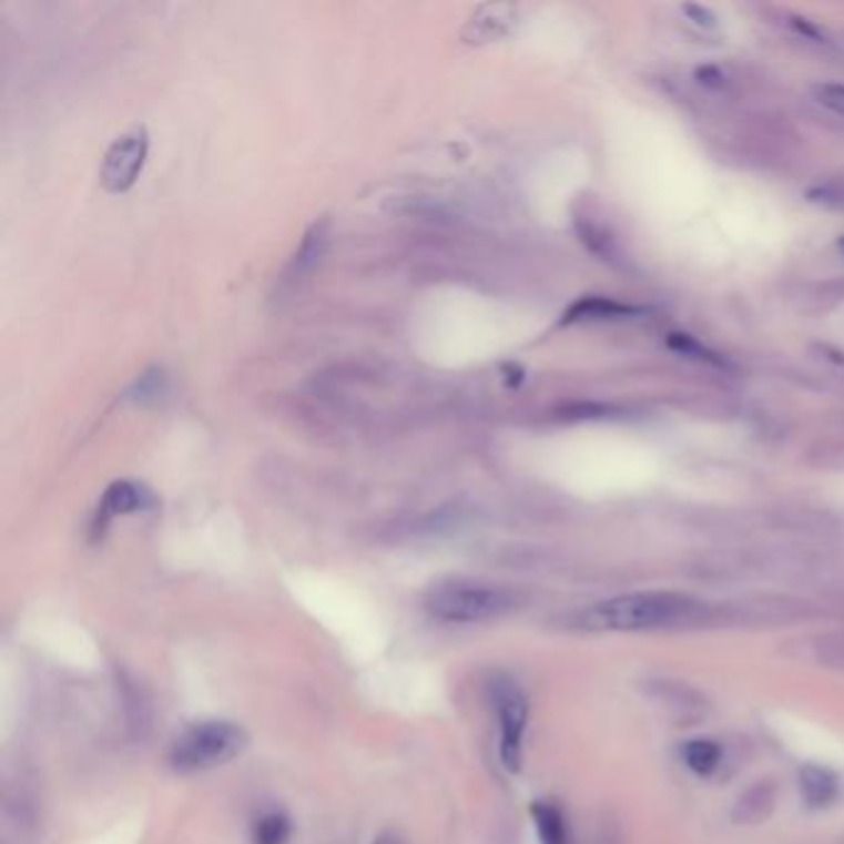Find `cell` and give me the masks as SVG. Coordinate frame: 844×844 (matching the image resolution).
<instances>
[{"label": "cell", "instance_id": "obj_11", "mask_svg": "<svg viewBox=\"0 0 844 844\" xmlns=\"http://www.w3.org/2000/svg\"><path fill=\"white\" fill-rule=\"evenodd\" d=\"M683 761L696 775H711L721 763V745L709 739H693L683 745Z\"/></svg>", "mask_w": 844, "mask_h": 844}, {"label": "cell", "instance_id": "obj_3", "mask_svg": "<svg viewBox=\"0 0 844 844\" xmlns=\"http://www.w3.org/2000/svg\"><path fill=\"white\" fill-rule=\"evenodd\" d=\"M516 600L504 587L484 582H441L426 597V609L446 624H478L506 614Z\"/></svg>", "mask_w": 844, "mask_h": 844}, {"label": "cell", "instance_id": "obj_20", "mask_svg": "<svg viewBox=\"0 0 844 844\" xmlns=\"http://www.w3.org/2000/svg\"><path fill=\"white\" fill-rule=\"evenodd\" d=\"M837 248H840V251H842V253H844V236H842V238H840V241H837Z\"/></svg>", "mask_w": 844, "mask_h": 844}, {"label": "cell", "instance_id": "obj_5", "mask_svg": "<svg viewBox=\"0 0 844 844\" xmlns=\"http://www.w3.org/2000/svg\"><path fill=\"white\" fill-rule=\"evenodd\" d=\"M149 154V134L144 126H134L132 132L122 134L106 149L104 162L100 169V184L110 194H124L130 191L139 174H142Z\"/></svg>", "mask_w": 844, "mask_h": 844}, {"label": "cell", "instance_id": "obj_10", "mask_svg": "<svg viewBox=\"0 0 844 844\" xmlns=\"http://www.w3.org/2000/svg\"><path fill=\"white\" fill-rule=\"evenodd\" d=\"M325 245H327V221L313 223V228L305 233V238L301 243V251L293 255L291 268H287V277L295 281V277L313 271L319 261V255L325 253Z\"/></svg>", "mask_w": 844, "mask_h": 844}, {"label": "cell", "instance_id": "obj_19", "mask_svg": "<svg viewBox=\"0 0 844 844\" xmlns=\"http://www.w3.org/2000/svg\"><path fill=\"white\" fill-rule=\"evenodd\" d=\"M374 844H397V842H394L392 837H379L377 842H374Z\"/></svg>", "mask_w": 844, "mask_h": 844}, {"label": "cell", "instance_id": "obj_13", "mask_svg": "<svg viewBox=\"0 0 844 844\" xmlns=\"http://www.w3.org/2000/svg\"><path fill=\"white\" fill-rule=\"evenodd\" d=\"M667 345L679 352V355L683 357H691V359H699V362H706V365H713V367H721L723 359H719V355L715 352H711L709 347H703L701 342L693 339L691 335H669L667 337Z\"/></svg>", "mask_w": 844, "mask_h": 844}, {"label": "cell", "instance_id": "obj_14", "mask_svg": "<svg viewBox=\"0 0 844 844\" xmlns=\"http://www.w3.org/2000/svg\"><path fill=\"white\" fill-rule=\"evenodd\" d=\"M164 387H166V379L164 374L159 369H152L139 377L136 387H134V397L139 401H146V399H159L164 394Z\"/></svg>", "mask_w": 844, "mask_h": 844}, {"label": "cell", "instance_id": "obj_12", "mask_svg": "<svg viewBox=\"0 0 844 844\" xmlns=\"http://www.w3.org/2000/svg\"><path fill=\"white\" fill-rule=\"evenodd\" d=\"M291 820L283 812H268L253 827V844H287L291 840Z\"/></svg>", "mask_w": 844, "mask_h": 844}, {"label": "cell", "instance_id": "obj_17", "mask_svg": "<svg viewBox=\"0 0 844 844\" xmlns=\"http://www.w3.org/2000/svg\"><path fill=\"white\" fill-rule=\"evenodd\" d=\"M793 26H795V30H797V33H800V35H805V38H810V40H815V42H825V33H822V30H820V28H815V26H810V23H807V20H800V18H795V20H793Z\"/></svg>", "mask_w": 844, "mask_h": 844}, {"label": "cell", "instance_id": "obj_4", "mask_svg": "<svg viewBox=\"0 0 844 844\" xmlns=\"http://www.w3.org/2000/svg\"><path fill=\"white\" fill-rule=\"evenodd\" d=\"M490 696L500 723V761L510 773L520 771L522 739L528 729V696L512 679L498 677L490 683Z\"/></svg>", "mask_w": 844, "mask_h": 844}, {"label": "cell", "instance_id": "obj_1", "mask_svg": "<svg viewBox=\"0 0 844 844\" xmlns=\"http://www.w3.org/2000/svg\"><path fill=\"white\" fill-rule=\"evenodd\" d=\"M696 602L677 592H632L597 602L580 617V624L592 632H647L691 622Z\"/></svg>", "mask_w": 844, "mask_h": 844}, {"label": "cell", "instance_id": "obj_16", "mask_svg": "<svg viewBox=\"0 0 844 844\" xmlns=\"http://www.w3.org/2000/svg\"><path fill=\"white\" fill-rule=\"evenodd\" d=\"M681 10L689 16L691 23H696L699 28H713V26H715V13H713L711 8H706V6L687 3Z\"/></svg>", "mask_w": 844, "mask_h": 844}, {"label": "cell", "instance_id": "obj_18", "mask_svg": "<svg viewBox=\"0 0 844 844\" xmlns=\"http://www.w3.org/2000/svg\"><path fill=\"white\" fill-rule=\"evenodd\" d=\"M699 78H701V82H706V84H719V80H723V74L713 68H703V70H699Z\"/></svg>", "mask_w": 844, "mask_h": 844}, {"label": "cell", "instance_id": "obj_15", "mask_svg": "<svg viewBox=\"0 0 844 844\" xmlns=\"http://www.w3.org/2000/svg\"><path fill=\"white\" fill-rule=\"evenodd\" d=\"M815 98L822 106H827L835 114L844 116V84L837 82H825V84H815Z\"/></svg>", "mask_w": 844, "mask_h": 844}, {"label": "cell", "instance_id": "obj_6", "mask_svg": "<svg viewBox=\"0 0 844 844\" xmlns=\"http://www.w3.org/2000/svg\"><path fill=\"white\" fill-rule=\"evenodd\" d=\"M154 506H156L154 494L152 490H146L142 484H134V480H114V484L104 490V496L100 500L98 516H94V522H92V532L94 536H102L112 518L152 510Z\"/></svg>", "mask_w": 844, "mask_h": 844}, {"label": "cell", "instance_id": "obj_2", "mask_svg": "<svg viewBox=\"0 0 844 844\" xmlns=\"http://www.w3.org/2000/svg\"><path fill=\"white\" fill-rule=\"evenodd\" d=\"M245 745H248V733L238 723L223 719L199 721L189 725L171 745L169 763L181 775L206 773L233 761L245 751Z\"/></svg>", "mask_w": 844, "mask_h": 844}, {"label": "cell", "instance_id": "obj_9", "mask_svg": "<svg viewBox=\"0 0 844 844\" xmlns=\"http://www.w3.org/2000/svg\"><path fill=\"white\" fill-rule=\"evenodd\" d=\"M530 815L532 822H536L540 844H570L568 825H565V815L558 805L548 803V800H538V803H532Z\"/></svg>", "mask_w": 844, "mask_h": 844}, {"label": "cell", "instance_id": "obj_7", "mask_svg": "<svg viewBox=\"0 0 844 844\" xmlns=\"http://www.w3.org/2000/svg\"><path fill=\"white\" fill-rule=\"evenodd\" d=\"M800 790H803L807 807L820 810L835 803L840 795V780L835 773L827 771V767L805 765L803 771H800Z\"/></svg>", "mask_w": 844, "mask_h": 844}, {"label": "cell", "instance_id": "obj_8", "mask_svg": "<svg viewBox=\"0 0 844 844\" xmlns=\"http://www.w3.org/2000/svg\"><path fill=\"white\" fill-rule=\"evenodd\" d=\"M639 313H642V309L619 305L609 301V297H584V301H577L568 313H565V323H582V319H622L634 317Z\"/></svg>", "mask_w": 844, "mask_h": 844}]
</instances>
